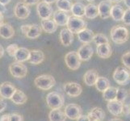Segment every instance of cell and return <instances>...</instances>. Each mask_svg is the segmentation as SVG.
<instances>
[{
    "instance_id": "cell-47",
    "label": "cell",
    "mask_w": 130,
    "mask_h": 121,
    "mask_svg": "<svg viewBox=\"0 0 130 121\" xmlns=\"http://www.w3.org/2000/svg\"><path fill=\"white\" fill-rule=\"evenodd\" d=\"M11 0H0V3H2L3 4V5H7L8 3H11Z\"/></svg>"
},
{
    "instance_id": "cell-43",
    "label": "cell",
    "mask_w": 130,
    "mask_h": 121,
    "mask_svg": "<svg viewBox=\"0 0 130 121\" xmlns=\"http://www.w3.org/2000/svg\"><path fill=\"white\" fill-rule=\"evenodd\" d=\"M24 3H25L29 6L36 5V4H38L40 3V0H24Z\"/></svg>"
},
{
    "instance_id": "cell-16",
    "label": "cell",
    "mask_w": 130,
    "mask_h": 121,
    "mask_svg": "<svg viewBox=\"0 0 130 121\" xmlns=\"http://www.w3.org/2000/svg\"><path fill=\"white\" fill-rule=\"evenodd\" d=\"M59 38L61 44L64 46H70L73 43L74 33L69 28H63L60 32Z\"/></svg>"
},
{
    "instance_id": "cell-55",
    "label": "cell",
    "mask_w": 130,
    "mask_h": 121,
    "mask_svg": "<svg viewBox=\"0 0 130 121\" xmlns=\"http://www.w3.org/2000/svg\"><path fill=\"white\" fill-rule=\"evenodd\" d=\"M91 121H98V120H94V119H91Z\"/></svg>"
},
{
    "instance_id": "cell-25",
    "label": "cell",
    "mask_w": 130,
    "mask_h": 121,
    "mask_svg": "<svg viewBox=\"0 0 130 121\" xmlns=\"http://www.w3.org/2000/svg\"><path fill=\"white\" fill-rule=\"evenodd\" d=\"M125 11L122 6H120V4H116L113 5L111 10V17L115 21H122V19L124 17Z\"/></svg>"
},
{
    "instance_id": "cell-3",
    "label": "cell",
    "mask_w": 130,
    "mask_h": 121,
    "mask_svg": "<svg viewBox=\"0 0 130 121\" xmlns=\"http://www.w3.org/2000/svg\"><path fill=\"white\" fill-rule=\"evenodd\" d=\"M46 103L50 109L61 108L65 103V98L60 93L53 91L46 96Z\"/></svg>"
},
{
    "instance_id": "cell-6",
    "label": "cell",
    "mask_w": 130,
    "mask_h": 121,
    "mask_svg": "<svg viewBox=\"0 0 130 121\" xmlns=\"http://www.w3.org/2000/svg\"><path fill=\"white\" fill-rule=\"evenodd\" d=\"M9 71L15 78H23L28 74V68L22 62L15 61L9 65Z\"/></svg>"
},
{
    "instance_id": "cell-56",
    "label": "cell",
    "mask_w": 130,
    "mask_h": 121,
    "mask_svg": "<svg viewBox=\"0 0 130 121\" xmlns=\"http://www.w3.org/2000/svg\"><path fill=\"white\" fill-rule=\"evenodd\" d=\"M129 109H130V105H129Z\"/></svg>"
},
{
    "instance_id": "cell-37",
    "label": "cell",
    "mask_w": 130,
    "mask_h": 121,
    "mask_svg": "<svg viewBox=\"0 0 130 121\" xmlns=\"http://www.w3.org/2000/svg\"><path fill=\"white\" fill-rule=\"evenodd\" d=\"M19 48L20 47L18 46L17 44H9V45L7 47V52L8 53V55L10 56V57H14L15 53L17 52L18 48Z\"/></svg>"
},
{
    "instance_id": "cell-10",
    "label": "cell",
    "mask_w": 130,
    "mask_h": 121,
    "mask_svg": "<svg viewBox=\"0 0 130 121\" xmlns=\"http://www.w3.org/2000/svg\"><path fill=\"white\" fill-rule=\"evenodd\" d=\"M31 13V10L29 5L26 4L25 3H18L14 8V14L16 18L20 20H25L27 19Z\"/></svg>"
},
{
    "instance_id": "cell-24",
    "label": "cell",
    "mask_w": 130,
    "mask_h": 121,
    "mask_svg": "<svg viewBox=\"0 0 130 121\" xmlns=\"http://www.w3.org/2000/svg\"><path fill=\"white\" fill-rule=\"evenodd\" d=\"M29 57H30V50H28V48H26L24 47H20L18 48L14 58L15 61L22 62L23 63L24 61H28Z\"/></svg>"
},
{
    "instance_id": "cell-14",
    "label": "cell",
    "mask_w": 130,
    "mask_h": 121,
    "mask_svg": "<svg viewBox=\"0 0 130 121\" xmlns=\"http://www.w3.org/2000/svg\"><path fill=\"white\" fill-rule=\"evenodd\" d=\"M107 108L114 116H120L124 113V103L116 99L107 102Z\"/></svg>"
},
{
    "instance_id": "cell-23",
    "label": "cell",
    "mask_w": 130,
    "mask_h": 121,
    "mask_svg": "<svg viewBox=\"0 0 130 121\" xmlns=\"http://www.w3.org/2000/svg\"><path fill=\"white\" fill-rule=\"evenodd\" d=\"M41 26L42 29L47 33H53L57 29V24L55 23L54 20L50 19L41 20Z\"/></svg>"
},
{
    "instance_id": "cell-39",
    "label": "cell",
    "mask_w": 130,
    "mask_h": 121,
    "mask_svg": "<svg viewBox=\"0 0 130 121\" xmlns=\"http://www.w3.org/2000/svg\"><path fill=\"white\" fill-rule=\"evenodd\" d=\"M122 22L125 25H130V8H128L124 12Z\"/></svg>"
},
{
    "instance_id": "cell-38",
    "label": "cell",
    "mask_w": 130,
    "mask_h": 121,
    "mask_svg": "<svg viewBox=\"0 0 130 121\" xmlns=\"http://www.w3.org/2000/svg\"><path fill=\"white\" fill-rule=\"evenodd\" d=\"M121 61L123 65L130 70V51L125 53L121 57Z\"/></svg>"
},
{
    "instance_id": "cell-41",
    "label": "cell",
    "mask_w": 130,
    "mask_h": 121,
    "mask_svg": "<svg viewBox=\"0 0 130 121\" xmlns=\"http://www.w3.org/2000/svg\"><path fill=\"white\" fill-rule=\"evenodd\" d=\"M31 28V25L30 24H24V25H22L20 27V30H21V32L22 33H23L24 35H27V33L28 32V31Z\"/></svg>"
},
{
    "instance_id": "cell-15",
    "label": "cell",
    "mask_w": 130,
    "mask_h": 121,
    "mask_svg": "<svg viewBox=\"0 0 130 121\" xmlns=\"http://www.w3.org/2000/svg\"><path fill=\"white\" fill-rule=\"evenodd\" d=\"M78 55L80 58V60L83 61H89L93 56L94 49L92 46L89 44H84L78 48Z\"/></svg>"
},
{
    "instance_id": "cell-27",
    "label": "cell",
    "mask_w": 130,
    "mask_h": 121,
    "mask_svg": "<svg viewBox=\"0 0 130 121\" xmlns=\"http://www.w3.org/2000/svg\"><path fill=\"white\" fill-rule=\"evenodd\" d=\"M11 100L16 105H22L24 104L28 100V97L25 95V93L19 89H16L15 92L11 97Z\"/></svg>"
},
{
    "instance_id": "cell-48",
    "label": "cell",
    "mask_w": 130,
    "mask_h": 121,
    "mask_svg": "<svg viewBox=\"0 0 130 121\" xmlns=\"http://www.w3.org/2000/svg\"><path fill=\"white\" fill-rule=\"evenodd\" d=\"M3 55H4V48L1 44H0V58L3 57Z\"/></svg>"
},
{
    "instance_id": "cell-32",
    "label": "cell",
    "mask_w": 130,
    "mask_h": 121,
    "mask_svg": "<svg viewBox=\"0 0 130 121\" xmlns=\"http://www.w3.org/2000/svg\"><path fill=\"white\" fill-rule=\"evenodd\" d=\"M118 88L114 87H110L108 89H107L104 92H103V98L107 102L113 101L116 99V95H117Z\"/></svg>"
},
{
    "instance_id": "cell-33",
    "label": "cell",
    "mask_w": 130,
    "mask_h": 121,
    "mask_svg": "<svg viewBox=\"0 0 130 121\" xmlns=\"http://www.w3.org/2000/svg\"><path fill=\"white\" fill-rule=\"evenodd\" d=\"M95 86L100 92H104L110 87V82L105 77H99Z\"/></svg>"
},
{
    "instance_id": "cell-45",
    "label": "cell",
    "mask_w": 130,
    "mask_h": 121,
    "mask_svg": "<svg viewBox=\"0 0 130 121\" xmlns=\"http://www.w3.org/2000/svg\"><path fill=\"white\" fill-rule=\"evenodd\" d=\"M0 121H10V114H4L0 117Z\"/></svg>"
},
{
    "instance_id": "cell-21",
    "label": "cell",
    "mask_w": 130,
    "mask_h": 121,
    "mask_svg": "<svg viewBox=\"0 0 130 121\" xmlns=\"http://www.w3.org/2000/svg\"><path fill=\"white\" fill-rule=\"evenodd\" d=\"M94 36L95 34L91 29L84 28L78 33V38L79 41H81L83 44H90L91 41H93Z\"/></svg>"
},
{
    "instance_id": "cell-18",
    "label": "cell",
    "mask_w": 130,
    "mask_h": 121,
    "mask_svg": "<svg viewBox=\"0 0 130 121\" xmlns=\"http://www.w3.org/2000/svg\"><path fill=\"white\" fill-rule=\"evenodd\" d=\"M99 78L98 72L95 70H89L85 73L83 76V82L88 87L95 86Z\"/></svg>"
},
{
    "instance_id": "cell-1",
    "label": "cell",
    "mask_w": 130,
    "mask_h": 121,
    "mask_svg": "<svg viewBox=\"0 0 130 121\" xmlns=\"http://www.w3.org/2000/svg\"><path fill=\"white\" fill-rule=\"evenodd\" d=\"M129 32L127 28L121 25L114 26L111 30V39L117 44H122L128 41Z\"/></svg>"
},
{
    "instance_id": "cell-22",
    "label": "cell",
    "mask_w": 130,
    "mask_h": 121,
    "mask_svg": "<svg viewBox=\"0 0 130 121\" xmlns=\"http://www.w3.org/2000/svg\"><path fill=\"white\" fill-rule=\"evenodd\" d=\"M15 30L9 24L3 23L0 25V37L3 39H11L14 37Z\"/></svg>"
},
{
    "instance_id": "cell-5",
    "label": "cell",
    "mask_w": 130,
    "mask_h": 121,
    "mask_svg": "<svg viewBox=\"0 0 130 121\" xmlns=\"http://www.w3.org/2000/svg\"><path fill=\"white\" fill-rule=\"evenodd\" d=\"M113 79L119 85H126L130 79V73L123 66L117 67L113 73Z\"/></svg>"
},
{
    "instance_id": "cell-4",
    "label": "cell",
    "mask_w": 130,
    "mask_h": 121,
    "mask_svg": "<svg viewBox=\"0 0 130 121\" xmlns=\"http://www.w3.org/2000/svg\"><path fill=\"white\" fill-rule=\"evenodd\" d=\"M66 26L67 28H69L73 33L78 34L80 31L87 28V22L80 17L70 16Z\"/></svg>"
},
{
    "instance_id": "cell-54",
    "label": "cell",
    "mask_w": 130,
    "mask_h": 121,
    "mask_svg": "<svg viewBox=\"0 0 130 121\" xmlns=\"http://www.w3.org/2000/svg\"><path fill=\"white\" fill-rule=\"evenodd\" d=\"M87 2H91H91L95 1V0H87Z\"/></svg>"
},
{
    "instance_id": "cell-19",
    "label": "cell",
    "mask_w": 130,
    "mask_h": 121,
    "mask_svg": "<svg viewBox=\"0 0 130 121\" xmlns=\"http://www.w3.org/2000/svg\"><path fill=\"white\" fill-rule=\"evenodd\" d=\"M96 52L98 57L103 59H107L112 53V49L109 44H103L100 45H97Z\"/></svg>"
},
{
    "instance_id": "cell-11",
    "label": "cell",
    "mask_w": 130,
    "mask_h": 121,
    "mask_svg": "<svg viewBox=\"0 0 130 121\" xmlns=\"http://www.w3.org/2000/svg\"><path fill=\"white\" fill-rule=\"evenodd\" d=\"M64 91L67 95L74 98L81 95V93L83 91V88L81 87V85L77 82H70L64 85Z\"/></svg>"
},
{
    "instance_id": "cell-28",
    "label": "cell",
    "mask_w": 130,
    "mask_h": 121,
    "mask_svg": "<svg viewBox=\"0 0 130 121\" xmlns=\"http://www.w3.org/2000/svg\"><path fill=\"white\" fill-rule=\"evenodd\" d=\"M88 116L91 119L98 120V121H103L105 118V112L100 107H94L89 111Z\"/></svg>"
},
{
    "instance_id": "cell-51",
    "label": "cell",
    "mask_w": 130,
    "mask_h": 121,
    "mask_svg": "<svg viewBox=\"0 0 130 121\" xmlns=\"http://www.w3.org/2000/svg\"><path fill=\"white\" fill-rule=\"evenodd\" d=\"M43 1H44V2H45V3H47L51 4V3H53L56 2L57 0H43Z\"/></svg>"
},
{
    "instance_id": "cell-52",
    "label": "cell",
    "mask_w": 130,
    "mask_h": 121,
    "mask_svg": "<svg viewBox=\"0 0 130 121\" xmlns=\"http://www.w3.org/2000/svg\"><path fill=\"white\" fill-rule=\"evenodd\" d=\"M109 121H123V120L119 118H113V119H111Z\"/></svg>"
},
{
    "instance_id": "cell-53",
    "label": "cell",
    "mask_w": 130,
    "mask_h": 121,
    "mask_svg": "<svg viewBox=\"0 0 130 121\" xmlns=\"http://www.w3.org/2000/svg\"><path fill=\"white\" fill-rule=\"evenodd\" d=\"M108 1H110L111 3H119L121 1V0H108Z\"/></svg>"
},
{
    "instance_id": "cell-9",
    "label": "cell",
    "mask_w": 130,
    "mask_h": 121,
    "mask_svg": "<svg viewBox=\"0 0 130 121\" xmlns=\"http://www.w3.org/2000/svg\"><path fill=\"white\" fill-rule=\"evenodd\" d=\"M37 11L39 17L41 20H47V19H50V17L53 15V9L49 3L42 1L37 4Z\"/></svg>"
},
{
    "instance_id": "cell-31",
    "label": "cell",
    "mask_w": 130,
    "mask_h": 121,
    "mask_svg": "<svg viewBox=\"0 0 130 121\" xmlns=\"http://www.w3.org/2000/svg\"><path fill=\"white\" fill-rule=\"evenodd\" d=\"M42 32V28L41 26H40L39 24H34L31 25V28L28 31V32L27 33L26 37L28 39H37L41 36Z\"/></svg>"
},
{
    "instance_id": "cell-12",
    "label": "cell",
    "mask_w": 130,
    "mask_h": 121,
    "mask_svg": "<svg viewBox=\"0 0 130 121\" xmlns=\"http://www.w3.org/2000/svg\"><path fill=\"white\" fill-rule=\"evenodd\" d=\"M16 91L15 87L11 82H5L0 84V96L6 99H11Z\"/></svg>"
},
{
    "instance_id": "cell-7",
    "label": "cell",
    "mask_w": 130,
    "mask_h": 121,
    "mask_svg": "<svg viewBox=\"0 0 130 121\" xmlns=\"http://www.w3.org/2000/svg\"><path fill=\"white\" fill-rule=\"evenodd\" d=\"M65 62L67 67L71 70H77L81 65V60L77 52H69L65 56Z\"/></svg>"
},
{
    "instance_id": "cell-8",
    "label": "cell",
    "mask_w": 130,
    "mask_h": 121,
    "mask_svg": "<svg viewBox=\"0 0 130 121\" xmlns=\"http://www.w3.org/2000/svg\"><path fill=\"white\" fill-rule=\"evenodd\" d=\"M64 111L66 117L72 120L78 119L83 115L82 107L75 103H70L66 105Z\"/></svg>"
},
{
    "instance_id": "cell-36",
    "label": "cell",
    "mask_w": 130,
    "mask_h": 121,
    "mask_svg": "<svg viewBox=\"0 0 130 121\" xmlns=\"http://www.w3.org/2000/svg\"><path fill=\"white\" fill-rule=\"evenodd\" d=\"M128 97V91L125 89L118 88L117 95H116V100L124 102Z\"/></svg>"
},
{
    "instance_id": "cell-35",
    "label": "cell",
    "mask_w": 130,
    "mask_h": 121,
    "mask_svg": "<svg viewBox=\"0 0 130 121\" xmlns=\"http://www.w3.org/2000/svg\"><path fill=\"white\" fill-rule=\"evenodd\" d=\"M93 41L96 45H100L103 44H109V39L107 38L104 34L97 33L94 36Z\"/></svg>"
},
{
    "instance_id": "cell-26",
    "label": "cell",
    "mask_w": 130,
    "mask_h": 121,
    "mask_svg": "<svg viewBox=\"0 0 130 121\" xmlns=\"http://www.w3.org/2000/svg\"><path fill=\"white\" fill-rule=\"evenodd\" d=\"M66 118L65 111H62L61 108L52 109L48 113L49 121H66Z\"/></svg>"
},
{
    "instance_id": "cell-34",
    "label": "cell",
    "mask_w": 130,
    "mask_h": 121,
    "mask_svg": "<svg viewBox=\"0 0 130 121\" xmlns=\"http://www.w3.org/2000/svg\"><path fill=\"white\" fill-rule=\"evenodd\" d=\"M73 3L71 0H57L56 6L58 8V10L69 12L71 11V7H72Z\"/></svg>"
},
{
    "instance_id": "cell-2",
    "label": "cell",
    "mask_w": 130,
    "mask_h": 121,
    "mask_svg": "<svg viewBox=\"0 0 130 121\" xmlns=\"http://www.w3.org/2000/svg\"><path fill=\"white\" fill-rule=\"evenodd\" d=\"M34 84L38 89L42 91H48L55 86L56 80L52 75L42 74L37 76L34 80Z\"/></svg>"
},
{
    "instance_id": "cell-50",
    "label": "cell",
    "mask_w": 130,
    "mask_h": 121,
    "mask_svg": "<svg viewBox=\"0 0 130 121\" xmlns=\"http://www.w3.org/2000/svg\"><path fill=\"white\" fill-rule=\"evenodd\" d=\"M3 20H4V17H3V13L0 12V25H1L2 24H3Z\"/></svg>"
},
{
    "instance_id": "cell-42",
    "label": "cell",
    "mask_w": 130,
    "mask_h": 121,
    "mask_svg": "<svg viewBox=\"0 0 130 121\" xmlns=\"http://www.w3.org/2000/svg\"><path fill=\"white\" fill-rule=\"evenodd\" d=\"M6 107H7L6 102L3 100V98L0 97V113L3 112V111L6 109Z\"/></svg>"
},
{
    "instance_id": "cell-40",
    "label": "cell",
    "mask_w": 130,
    "mask_h": 121,
    "mask_svg": "<svg viewBox=\"0 0 130 121\" xmlns=\"http://www.w3.org/2000/svg\"><path fill=\"white\" fill-rule=\"evenodd\" d=\"M10 121H24V118L20 114L11 113L10 114Z\"/></svg>"
},
{
    "instance_id": "cell-17",
    "label": "cell",
    "mask_w": 130,
    "mask_h": 121,
    "mask_svg": "<svg viewBox=\"0 0 130 121\" xmlns=\"http://www.w3.org/2000/svg\"><path fill=\"white\" fill-rule=\"evenodd\" d=\"M68 12L62 11L58 10L53 13V20L57 24V26H66L67 25L68 20L70 19Z\"/></svg>"
},
{
    "instance_id": "cell-44",
    "label": "cell",
    "mask_w": 130,
    "mask_h": 121,
    "mask_svg": "<svg viewBox=\"0 0 130 121\" xmlns=\"http://www.w3.org/2000/svg\"><path fill=\"white\" fill-rule=\"evenodd\" d=\"M77 121H91V119H90V117L86 115H82L80 117L77 119Z\"/></svg>"
},
{
    "instance_id": "cell-49",
    "label": "cell",
    "mask_w": 130,
    "mask_h": 121,
    "mask_svg": "<svg viewBox=\"0 0 130 121\" xmlns=\"http://www.w3.org/2000/svg\"><path fill=\"white\" fill-rule=\"evenodd\" d=\"M124 3L128 8H130V0H124Z\"/></svg>"
},
{
    "instance_id": "cell-30",
    "label": "cell",
    "mask_w": 130,
    "mask_h": 121,
    "mask_svg": "<svg viewBox=\"0 0 130 121\" xmlns=\"http://www.w3.org/2000/svg\"><path fill=\"white\" fill-rule=\"evenodd\" d=\"M85 10H86V6L79 2L74 3L72 7H71V12H72L74 16L80 18L85 16Z\"/></svg>"
},
{
    "instance_id": "cell-29",
    "label": "cell",
    "mask_w": 130,
    "mask_h": 121,
    "mask_svg": "<svg viewBox=\"0 0 130 121\" xmlns=\"http://www.w3.org/2000/svg\"><path fill=\"white\" fill-rule=\"evenodd\" d=\"M99 15V7L96 4L90 3L86 6L85 10V17L90 20L95 19Z\"/></svg>"
},
{
    "instance_id": "cell-13",
    "label": "cell",
    "mask_w": 130,
    "mask_h": 121,
    "mask_svg": "<svg viewBox=\"0 0 130 121\" xmlns=\"http://www.w3.org/2000/svg\"><path fill=\"white\" fill-rule=\"evenodd\" d=\"M99 7V15L101 19L107 20L111 17V10L112 7V3L108 0H104L100 2L98 5Z\"/></svg>"
},
{
    "instance_id": "cell-20",
    "label": "cell",
    "mask_w": 130,
    "mask_h": 121,
    "mask_svg": "<svg viewBox=\"0 0 130 121\" xmlns=\"http://www.w3.org/2000/svg\"><path fill=\"white\" fill-rule=\"evenodd\" d=\"M44 60V54L41 50L34 49L30 51V57L28 59V62L32 65H39L42 63Z\"/></svg>"
},
{
    "instance_id": "cell-46",
    "label": "cell",
    "mask_w": 130,
    "mask_h": 121,
    "mask_svg": "<svg viewBox=\"0 0 130 121\" xmlns=\"http://www.w3.org/2000/svg\"><path fill=\"white\" fill-rule=\"evenodd\" d=\"M7 11V8L5 7V5H3V4L0 3V12L1 13H5Z\"/></svg>"
}]
</instances>
